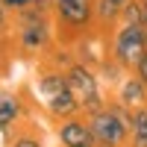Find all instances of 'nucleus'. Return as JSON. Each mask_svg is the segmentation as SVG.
<instances>
[{
	"label": "nucleus",
	"mask_w": 147,
	"mask_h": 147,
	"mask_svg": "<svg viewBox=\"0 0 147 147\" xmlns=\"http://www.w3.org/2000/svg\"><path fill=\"white\" fill-rule=\"evenodd\" d=\"M32 3H35V6H41V9H50V6H53V0H32Z\"/></svg>",
	"instance_id": "obj_18"
},
{
	"label": "nucleus",
	"mask_w": 147,
	"mask_h": 147,
	"mask_svg": "<svg viewBox=\"0 0 147 147\" xmlns=\"http://www.w3.org/2000/svg\"><path fill=\"white\" fill-rule=\"evenodd\" d=\"M118 100L124 103L127 109H138V106H147V85L138 80L136 71H127L118 82Z\"/></svg>",
	"instance_id": "obj_8"
},
{
	"label": "nucleus",
	"mask_w": 147,
	"mask_h": 147,
	"mask_svg": "<svg viewBox=\"0 0 147 147\" xmlns=\"http://www.w3.org/2000/svg\"><path fill=\"white\" fill-rule=\"evenodd\" d=\"M9 12H21V9H27V6H32V0H0Z\"/></svg>",
	"instance_id": "obj_14"
},
{
	"label": "nucleus",
	"mask_w": 147,
	"mask_h": 147,
	"mask_svg": "<svg viewBox=\"0 0 147 147\" xmlns=\"http://www.w3.org/2000/svg\"><path fill=\"white\" fill-rule=\"evenodd\" d=\"M24 115H27V103H24V97L15 94V91H9V88H0V129L9 132Z\"/></svg>",
	"instance_id": "obj_9"
},
{
	"label": "nucleus",
	"mask_w": 147,
	"mask_h": 147,
	"mask_svg": "<svg viewBox=\"0 0 147 147\" xmlns=\"http://www.w3.org/2000/svg\"><path fill=\"white\" fill-rule=\"evenodd\" d=\"M15 41L24 53H47L56 41V27H53V15L50 9L41 6H27L15 12Z\"/></svg>",
	"instance_id": "obj_2"
},
{
	"label": "nucleus",
	"mask_w": 147,
	"mask_h": 147,
	"mask_svg": "<svg viewBox=\"0 0 147 147\" xmlns=\"http://www.w3.org/2000/svg\"><path fill=\"white\" fill-rule=\"evenodd\" d=\"M9 15H12V12H9L3 3H0V35H3V32L9 30Z\"/></svg>",
	"instance_id": "obj_16"
},
{
	"label": "nucleus",
	"mask_w": 147,
	"mask_h": 147,
	"mask_svg": "<svg viewBox=\"0 0 147 147\" xmlns=\"http://www.w3.org/2000/svg\"><path fill=\"white\" fill-rule=\"evenodd\" d=\"M65 77H68V85H71L74 97H77L82 115H91V112H97V109L106 103L103 80H100V74H97L94 65L82 62V59H74L65 68Z\"/></svg>",
	"instance_id": "obj_5"
},
{
	"label": "nucleus",
	"mask_w": 147,
	"mask_h": 147,
	"mask_svg": "<svg viewBox=\"0 0 147 147\" xmlns=\"http://www.w3.org/2000/svg\"><path fill=\"white\" fill-rule=\"evenodd\" d=\"M112 3H118L121 9H124V3H129V0H112Z\"/></svg>",
	"instance_id": "obj_19"
},
{
	"label": "nucleus",
	"mask_w": 147,
	"mask_h": 147,
	"mask_svg": "<svg viewBox=\"0 0 147 147\" xmlns=\"http://www.w3.org/2000/svg\"><path fill=\"white\" fill-rule=\"evenodd\" d=\"M9 147H44V141H41L38 136H35V132H30V129H21L18 136H12Z\"/></svg>",
	"instance_id": "obj_12"
},
{
	"label": "nucleus",
	"mask_w": 147,
	"mask_h": 147,
	"mask_svg": "<svg viewBox=\"0 0 147 147\" xmlns=\"http://www.w3.org/2000/svg\"><path fill=\"white\" fill-rule=\"evenodd\" d=\"M56 38L62 44L82 41L85 35H91L94 27V0H53L50 6Z\"/></svg>",
	"instance_id": "obj_3"
},
{
	"label": "nucleus",
	"mask_w": 147,
	"mask_h": 147,
	"mask_svg": "<svg viewBox=\"0 0 147 147\" xmlns=\"http://www.w3.org/2000/svg\"><path fill=\"white\" fill-rule=\"evenodd\" d=\"M138 3H141V24L147 27V0H138Z\"/></svg>",
	"instance_id": "obj_17"
},
{
	"label": "nucleus",
	"mask_w": 147,
	"mask_h": 147,
	"mask_svg": "<svg viewBox=\"0 0 147 147\" xmlns=\"http://www.w3.org/2000/svg\"><path fill=\"white\" fill-rule=\"evenodd\" d=\"M35 97H38L41 109L47 112V118L53 121H62V118H71L82 112L77 97H74L71 85H68V77L62 68H44L38 77H35Z\"/></svg>",
	"instance_id": "obj_1"
},
{
	"label": "nucleus",
	"mask_w": 147,
	"mask_h": 147,
	"mask_svg": "<svg viewBox=\"0 0 147 147\" xmlns=\"http://www.w3.org/2000/svg\"><path fill=\"white\" fill-rule=\"evenodd\" d=\"M56 141L59 147H97V138L91 132V124H88V115H71V118H62L56 121Z\"/></svg>",
	"instance_id": "obj_7"
},
{
	"label": "nucleus",
	"mask_w": 147,
	"mask_h": 147,
	"mask_svg": "<svg viewBox=\"0 0 147 147\" xmlns=\"http://www.w3.org/2000/svg\"><path fill=\"white\" fill-rule=\"evenodd\" d=\"M118 24H121V6L112 0H94V27L109 35Z\"/></svg>",
	"instance_id": "obj_10"
},
{
	"label": "nucleus",
	"mask_w": 147,
	"mask_h": 147,
	"mask_svg": "<svg viewBox=\"0 0 147 147\" xmlns=\"http://www.w3.org/2000/svg\"><path fill=\"white\" fill-rule=\"evenodd\" d=\"M121 21H124V24H141V3H138V0L124 3V9H121Z\"/></svg>",
	"instance_id": "obj_13"
},
{
	"label": "nucleus",
	"mask_w": 147,
	"mask_h": 147,
	"mask_svg": "<svg viewBox=\"0 0 147 147\" xmlns=\"http://www.w3.org/2000/svg\"><path fill=\"white\" fill-rule=\"evenodd\" d=\"M147 53V27L144 24H124L109 32V56L124 68V71H136L138 59Z\"/></svg>",
	"instance_id": "obj_6"
},
{
	"label": "nucleus",
	"mask_w": 147,
	"mask_h": 147,
	"mask_svg": "<svg viewBox=\"0 0 147 147\" xmlns=\"http://www.w3.org/2000/svg\"><path fill=\"white\" fill-rule=\"evenodd\" d=\"M136 74H138V80H141V82L147 85V53H144V56L138 59V65H136Z\"/></svg>",
	"instance_id": "obj_15"
},
{
	"label": "nucleus",
	"mask_w": 147,
	"mask_h": 147,
	"mask_svg": "<svg viewBox=\"0 0 147 147\" xmlns=\"http://www.w3.org/2000/svg\"><path fill=\"white\" fill-rule=\"evenodd\" d=\"M129 112L132 109H127L115 97V100H106L97 112L88 115L97 147H127L129 144Z\"/></svg>",
	"instance_id": "obj_4"
},
{
	"label": "nucleus",
	"mask_w": 147,
	"mask_h": 147,
	"mask_svg": "<svg viewBox=\"0 0 147 147\" xmlns=\"http://www.w3.org/2000/svg\"><path fill=\"white\" fill-rule=\"evenodd\" d=\"M127 147H147V106L129 112V144Z\"/></svg>",
	"instance_id": "obj_11"
}]
</instances>
